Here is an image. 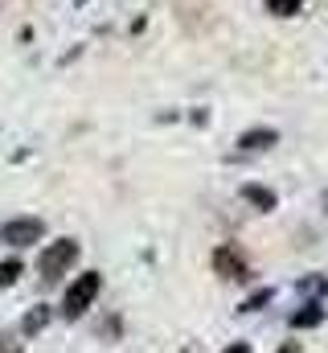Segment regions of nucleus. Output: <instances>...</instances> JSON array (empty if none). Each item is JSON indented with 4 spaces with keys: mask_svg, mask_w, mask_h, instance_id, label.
<instances>
[{
    "mask_svg": "<svg viewBox=\"0 0 328 353\" xmlns=\"http://www.w3.org/2000/svg\"><path fill=\"white\" fill-rule=\"evenodd\" d=\"M74 259H79V243H74V239H58V243H50V247L41 251L37 271H41L45 283H54V279H62V275L74 267Z\"/></svg>",
    "mask_w": 328,
    "mask_h": 353,
    "instance_id": "obj_1",
    "label": "nucleus"
},
{
    "mask_svg": "<svg viewBox=\"0 0 328 353\" xmlns=\"http://www.w3.org/2000/svg\"><path fill=\"white\" fill-rule=\"evenodd\" d=\"M99 288H103V279H99V271H86L79 275L74 283H70V292H66V300H62V312L70 316V321H79L82 312L94 304V296H99Z\"/></svg>",
    "mask_w": 328,
    "mask_h": 353,
    "instance_id": "obj_2",
    "label": "nucleus"
},
{
    "mask_svg": "<svg viewBox=\"0 0 328 353\" xmlns=\"http://www.w3.org/2000/svg\"><path fill=\"white\" fill-rule=\"evenodd\" d=\"M214 271L222 275V279H246L250 275V263H246V255H243V247L238 243H222L218 251H214Z\"/></svg>",
    "mask_w": 328,
    "mask_h": 353,
    "instance_id": "obj_3",
    "label": "nucleus"
},
{
    "mask_svg": "<svg viewBox=\"0 0 328 353\" xmlns=\"http://www.w3.org/2000/svg\"><path fill=\"white\" fill-rule=\"evenodd\" d=\"M41 234H45V222H41V218H12V222H4V226H0V239H4L8 247L41 243Z\"/></svg>",
    "mask_w": 328,
    "mask_h": 353,
    "instance_id": "obj_4",
    "label": "nucleus"
},
{
    "mask_svg": "<svg viewBox=\"0 0 328 353\" xmlns=\"http://www.w3.org/2000/svg\"><path fill=\"white\" fill-rule=\"evenodd\" d=\"M279 136L271 132V128H258V132H243V140H238V148L243 152H250V148H271Z\"/></svg>",
    "mask_w": 328,
    "mask_h": 353,
    "instance_id": "obj_5",
    "label": "nucleus"
},
{
    "mask_svg": "<svg viewBox=\"0 0 328 353\" xmlns=\"http://www.w3.org/2000/svg\"><path fill=\"white\" fill-rule=\"evenodd\" d=\"M243 197L250 201V205H258V210H275V193H271V189H263V185H246Z\"/></svg>",
    "mask_w": 328,
    "mask_h": 353,
    "instance_id": "obj_6",
    "label": "nucleus"
},
{
    "mask_svg": "<svg viewBox=\"0 0 328 353\" xmlns=\"http://www.w3.org/2000/svg\"><path fill=\"white\" fill-rule=\"evenodd\" d=\"M320 321H325V308H320V304H304V308L291 316L296 329H308V325H320Z\"/></svg>",
    "mask_w": 328,
    "mask_h": 353,
    "instance_id": "obj_7",
    "label": "nucleus"
},
{
    "mask_svg": "<svg viewBox=\"0 0 328 353\" xmlns=\"http://www.w3.org/2000/svg\"><path fill=\"white\" fill-rule=\"evenodd\" d=\"M50 312H54V308H50V304H37V308H33V312H29V316H25V325H21V329H25V333H29V337H33V333H37V329H45V321H50Z\"/></svg>",
    "mask_w": 328,
    "mask_h": 353,
    "instance_id": "obj_8",
    "label": "nucleus"
},
{
    "mask_svg": "<svg viewBox=\"0 0 328 353\" xmlns=\"http://www.w3.org/2000/svg\"><path fill=\"white\" fill-rule=\"evenodd\" d=\"M267 8H271L275 17H291V12L304 8V0H267Z\"/></svg>",
    "mask_w": 328,
    "mask_h": 353,
    "instance_id": "obj_9",
    "label": "nucleus"
},
{
    "mask_svg": "<svg viewBox=\"0 0 328 353\" xmlns=\"http://www.w3.org/2000/svg\"><path fill=\"white\" fill-rule=\"evenodd\" d=\"M17 275H21V259H4V263H0V288L17 283Z\"/></svg>",
    "mask_w": 328,
    "mask_h": 353,
    "instance_id": "obj_10",
    "label": "nucleus"
},
{
    "mask_svg": "<svg viewBox=\"0 0 328 353\" xmlns=\"http://www.w3.org/2000/svg\"><path fill=\"white\" fill-rule=\"evenodd\" d=\"M267 300H271V292L263 288V292H254V296H250V300H246V304H243V312H254V308H263Z\"/></svg>",
    "mask_w": 328,
    "mask_h": 353,
    "instance_id": "obj_11",
    "label": "nucleus"
},
{
    "mask_svg": "<svg viewBox=\"0 0 328 353\" xmlns=\"http://www.w3.org/2000/svg\"><path fill=\"white\" fill-rule=\"evenodd\" d=\"M0 353H21V345H17V341H8V337H0Z\"/></svg>",
    "mask_w": 328,
    "mask_h": 353,
    "instance_id": "obj_12",
    "label": "nucleus"
},
{
    "mask_svg": "<svg viewBox=\"0 0 328 353\" xmlns=\"http://www.w3.org/2000/svg\"><path fill=\"white\" fill-rule=\"evenodd\" d=\"M222 353H250V345H246V341H234V345H226Z\"/></svg>",
    "mask_w": 328,
    "mask_h": 353,
    "instance_id": "obj_13",
    "label": "nucleus"
},
{
    "mask_svg": "<svg viewBox=\"0 0 328 353\" xmlns=\"http://www.w3.org/2000/svg\"><path fill=\"white\" fill-rule=\"evenodd\" d=\"M279 353H300V345H283Z\"/></svg>",
    "mask_w": 328,
    "mask_h": 353,
    "instance_id": "obj_14",
    "label": "nucleus"
}]
</instances>
